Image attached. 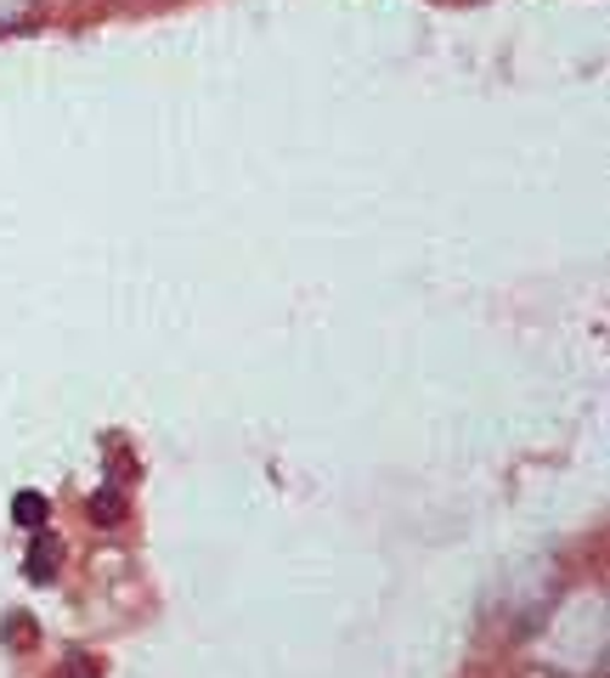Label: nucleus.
Listing matches in <instances>:
<instances>
[{
    "label": "nucleus",
    "instance_id": "1",
    "mask_svg": "<svg viewBox=\"0 0 610 678\" xmlns=\"http://www.w3.org/2000/svg\"><path fill=\"white\" fill-rule=\"evenodd\" d=\"M40 515H45V509H40V492H18V520H23V526H34Z\"/></svg>",
    "mask_w": 610,
    "mask_h": 678
}]
</instances>
